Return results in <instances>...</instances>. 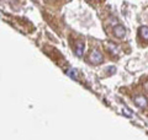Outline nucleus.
I'll return each instance as SVG.
<instances>
[{"instance_id":"1","label":"nucleus","mask_w":148,"mask_h":140,"mask_svg":"<svg viewBox=\"0 0 148 140\" xmlns=\"http://www.w3.org/2000/svg\"><path fill=\"white\" fill-rule=\"evenodd\" d=\"M103 59H104L103 54H101L98 49H94V50H92V52L90 53V55H89L90 63H91V64H95V65L103 63Z\"/></svg>"},{"instance_id":"2","label":"nucleus","mask_w":148,"mask_h":140,"mask_svg":"<svg viewBox=\"0 0 148 140\" xmlns=\"http://www.w3.org/2000/svg\"><path fill=\"white\" fill-rule=\"evenodd\" d=\"M133 102L136 103L137 107H140V108H145V107H147L148 105V101L145 96H141V95H138L135 97V100H133Z\"/></svg>"},{"instance_id":"3","label":"nucleus","mask_w":148,"mask_h":140,"mask_svg":"<svg viewBox=\"0 0 148 140\" xmlns=\"http://www.w3.org/2000/svg\"><path fill=\"white\" fill-rule=\"evenodd\" d=\"M114 35L117 37V38H123L125 35H126V30L122 25H116L114 27Z\"/></svg>"},{"instance_id":"4","label":"nucleus","mask_w":148,"mask_h":140,"mask_svg":"<svg viewBox=\"0 0 148 140\" xmlns=\"http://www.w3.org/2000/svg\"><path fill=\"white\" fill-rule=\"evenodd\" d=\"M74 52H75V55L77 57H83V54H84V43L80 41H78L75 43V49H74Z\"/></svg>"},{"instance_id":"5","label":"nucleus","mask_w":148,"mask_h":140,"mask_svg":"<svg viewBox=\"0 0 148 140\" xmlns=\"http://www.w3.org/2000/svg\"><path fill=\"white\" fill-rule=\"evenodd\" d=\"M140 35H141V37H142L143 39L148 41V27L142 26L141 29H140Z\"/></svg>"},{"instance_id":"6","label":"nucleus","mask_w":148,"mask_h":140,"mask_svg":"<svg viewBox=\"0 0 148 140\" xmlns=\"http://www.w3.org/2000/svg\"><path fill=\"white\" fill-rule=\"evenodd\" d=\"M108 47H109V50H110V52L112 53V54H117V53H119L117 46H115V44H112V43H109Z\"/></svg>"},{"instance_id":"7","label":"nucleus","mask_w":148,"mask_h":140,"mask_svg":"<svg viewBox=\"0 0 148 140\" xmlns=\"http://www.w3.org/2000/svg\"><path fill=\"white\" fill-rule=\"evenodd\" d=\"M66 73H67V75H69L72 79H78V73L74 69H68Z\"/></svg>"}]
</instances>
